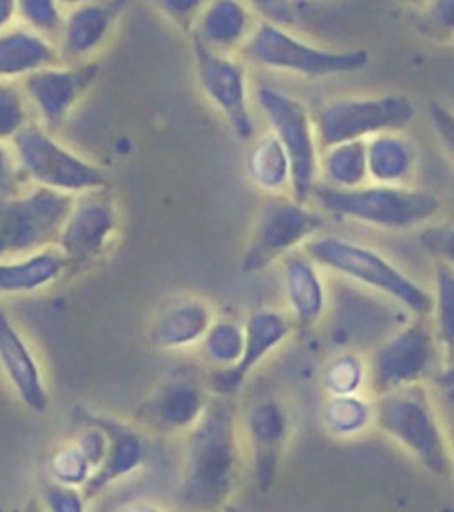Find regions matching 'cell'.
Masks as SVG:
<instances>
[{"label":"cell","instance_id":"7a4b0ae2","mask_svg":"<svg viewBox=\"0 0 454 512\" xmlns=\"http://www.w3.org/2000/svg\"><path fill=\"white\" fill-rule=\"evenodd\" d=\"M375 429L438 478L453 476L447 425L427 384L375 396Z\"/></svg>","mask_w":454,"mask_h":512},{"label":"cell","instance_id":"5bb4252c","mask_svg":"<svg viewBox=\"0 0 454 512\" xmlns=\"http://www.w3.org/2000/svg\"><path fill=\"white\" fill-rule=\"evenodd\" d=\"M193 55L204 97L240 140H251L255 137V119L244 64L238 57L218 55L197 42H193Z\"/></svg>","mask_w":454,"mask_h":512},{"label":"cell","instance_id":"9c48e42d","mask_svg":"<svg viewBox=\"0 0 454 512\" xmlns=\"http://www.w3.org/2000/svg\"><path fill=\"white\" fill-rule=\"evenodd\" d=\"M324 227V218L295 198L267 200L255 217L246 249L242 253V271L258 273L295 253L311 242Z\"/></svg>","mask_w":454,"mask_h":512},{"label":"cell","instance_id":"f35d334b","mask_svg":"<svg viewBox=\"0 0 454 512\" xmlns=\"http://www.w3.org/2000/svg\"><path fill=\"white\" fill-rule=\"evenodd\" d=\"M422 240L438 262L454 267V224L429 229Z\"/></svg>","mask_w":454,"mask_h":512},{"label":"cell","instance_id":"2e32d148","mask_svg":"<svg viewBox=\"0 0 454 512\" xmlns=\"http://www.w3.org/2000/svg\"><path fill=\"white\" fill-rule=\"evenodd\" d=\"M244 331L246 347L242 360L233 369L209 373L208 385L211 393L229 398L238 393L246 384L247 378L253 375L277 349L286 344L293 331V320L278 309L262 307L247 316Z\"/></svg>","mask_w":454,"mask_h":512},{"label":"cell","instance_id":"836d02e7","mask_svg":"<svg viewBox=\"0 0 454 512\" xmlns=\"http://www.w3.org/2000/svg\"><path fill=\"white\" fill-rule=\"evenodd\" d=\"M66 6L53 0H20L17 2V22L57 44L64 26Z\"/></svg>","mask_w":454,"mask_h":512},{"label":"cell","instance_id":"277c9868","mask_svg":"<svg viewBox=\"0 0 454 512\" xmlns=\"http://www.w3.org/2000/svg\"><path fill=\"white\" fill-rule=\"evenodd\" d=\"M311 198L333 218L387 231H411L424 226L442 207L433 193L411 186L387 188L367 184L353 191L316 186Z\"/></svg>","mask_w":454,"mask_h":512},{"label":"cell","instance_id":"d4e9b609","mask_svg":"<svg viewBox=\"0 0 454 512\" xmlns=\"http://www.w3.org/2000/svg\"><path fill=\"white\" fill-rule=\"evenodd\" d=\"M70 273L68 258L57 246L0 262V298L39 295Z\"/></svg>","mask_w":454,"mask_h":512},{"label":"cell","instance_id":"ffe728a7","mask_svg":"<svg viewBox=\"0 0 454 512\" xmlns=\"http://www.w3.org/2000/svg\"><path fill=\"white\" fill-rule=\"evenodd\" d=\"M217 313L204 296L175 295L158 307L149 324V342L162 353L198 349Z\"/></svg>","mask_w":454,"mask_h":512},{"label":"cell","instance_id":"83f0119b","mask_svg":"<svg viewBox=\"0 0 454 512\" xmlns=\"http://www.w3.org/2000/svg\"><path fill=\"white\" fill-rule=\"evenodd\" d=\"M318 169L326 178L327 188L336 191H353L369 184L367 177L366 140L338 142L324 148L318 158Z\"/></svg>","mask_w":454,"mask_h":512},{"label":"cell","instance_id":"4dcf8cb0","mask_svg":"<svg viewBox=\"0 0 454 512\" xmlns=\"http://www.w3.org/2000/svg\"><path fill=\"white\" fill-rule=\"evenodd\" d=\"M320 384L326 398L366 394L369 391V362L356 351L338 353L324 365Z\"/></svg>","mask_w":454,"mask_h":512},{"label":"cell","instance_id":"30bf717a","mask_svg":"<svg viewBox=\"0 0 454 512\" xmlns=\"http://www.w3.org/2000/svg\"><path fill=\"white\" fill-rule=\"evenodd\" d=\"M255 100L269 122L271 133L277 135L291 160V197L307 204L316 188L318 175L315 120L311 119L304 102L287 95L282 89L260 86L255 91Z\"/></svg>","mask_w":454,"mask_h":512},{"label":"cell","instance_id":"e0dca14e","mask_svg":"<svg viewBox=\"0 0 454 512\" xmlns=\"http://www.w3.org/2000/svg\"><path fill=\"white\" fill-rule=\"evenodd\" d=\"M242 438L258 487L267 489L277 474L291 436V416L278 400H258L240 418Z\"/></svg>","mask_w":454,"mask_h":512},{"label":"cell","instance_id":"7c38bea8","mask_svg":"<svg viewBox=\"0 0 454 512\" xmlns=\"http://www.w3.org/2000/svg\"><path fill=\"white\" fill-rule=\"evenodd\" d=\"M119 231L120 209L111 188L89 191L73 198L57 247L68 258L70 271L86 269L108 255Z\"/></svg>","mask_w":454,"mask_h":512},{"label":"cell","instance_id":"603a6c76","mask_svg":"<svg viewBox=\"0 0 454 512\" xmlns=\"http://www.w3.org/2000/svg\"><path fill=\"white\" fill-rule=\"evenodd\" d=\"M280 266L289 318L306 329L320 324L329 302L322 267L307 253L297 251L282 258Z\"/></svg>","mask_w":454,"mask_h":512},{"label":"cell","instance_id":"5b68a950","mask_svg":"<svg viewBox=\"0 0 454 512\" xmlns=\"http://www.w3.org/2000/svg\"><path fill=\"white\" fill-rule=\"evenodd\" d=\"M10 144L30 188L50 189L70 197L111 188L97 164L62 144L37 120H30Z\"/></svg>","mask_w":454,"mask_h":512},{"label":"cell","instance_id":"8d00e7d4","mask_svg":"<svg viewBox=\"0 0 454 512\" xmlns=\"http://www.w3.org/2000/svg\"><path fill=\"white\" fill-rule=\"evenodd\" d=\"M420 28L436 40L454 39V0L429 2L420 15Z\"/></svg>","mask_w":454,"mask_h":512},{"label":"cell","instance_id":"4316f807","mask_svg":"<svg viewBox=\"0 0 454 512\" xmlns=\"http://www.w3.org/2000/svg\"><path fill=\"white\" fill-rule=\"evenodd\" d=\"M249 182L271 198L286 197L293 186V168L277 135L267 133L255 140L246 158Z\"/></svg>","mask_w":454,"mask_h":512},{"label":"cell","instance_id":"60d3db41","mask_svg":"<svg viewBox=\"0 0 454 512\" xmlns=\"http://www.w3.org/2000/svg\"><path fill=\"white\" fill-rule=\"evenodd\" d=\"M431 122L445 153L454 160V111L442 104L431 106Z\"/></svg>","mask_w":454,"mask_h":512},{"label":"cell","instance_id":"8992f818","mask_svg":"<svg viewBox=\"0 0 454 512\" xmlns=\"http://www.w3.org/2000/svg\"><path fill=\"white\" fill-rule=\"evenodd\" d=\"M242 57L260 68L307 79H326L331 75L353 73L369 64L366 51L320 48L269 19L258 20L257 28L242 50Z\"/></svg>","mask_w":454,"mask_h":512},{"label":"cell","instance_id":"b9f144b4","mask_svg":"<svg viewBox=\"0 0 454 512\" xmlns=\"http://www.w3.org/2000/svg\"><path fill=\"white\" fill-rule=\"evenodd\" d=\"M115 512H171L164 503L151 500V498H137L131 502L120 505Z\"/></svg>","mask_w":454,"mask_h":512},{"label":"cell","instance_id":"4fadbf2b","mask_svg":"<svg viewBox=\"0 0 454 512\" xmlns=\"http://www.w3.org/2000/svg\"><path fill=\"white\" fill-rule=\"evenodd\" d=\"M211 396L208 378L191 367L175 369L140 404L139 427L184 438L206 413Z\"/></svg>","mask_w":454,"mask_h":512},{"label":"cell","instance_id":"9a60e30c","mask_svg":"<svg viewBox=\"0 0 454 512\" xmlns=\"http://www.w3.org/2000/svg\"><path fill=\"white\" fill-rule=\"evenodd\" d=\"M97 75V66H51L40 69L28 79L19 82L20 91L28 102L33 120L40 126L57 133L80 100L88 93Z\"/></svg>","mask_w":454,"mask_h":512},{"label":"cell","instance_id":"f546056e","mask_svg":"<svg viewBox=\"0 0 454 512\" xmlns=\"http://www.w3.org/2000/svg\"><path fill=\"white\" fill-rule=\"evenodd\" d=\"M244 347V324H240L235 318L217 316L197 351L202 362L211 367V371H226L233 369L242 360Z\"/></svg>","mask_w":454,"mask_h":512},{"label":"cell","instance_id":"d6a6232c","mask_svg":"<svg viewBox=\"0 0 454 512\" xmlns=\"http://www.w3.org/2000/svg\"><path fill=\"white\" fill-rule=\"evenodd\" d=\"M48 480L64 487H73L84 491L91 478L97 473L95 465L89 460L88 453L82 449L79 440L73 436L68 442L57 445L46 463Z\"/></svg>","mask_w":454,"mask_h":512},{"label":"cell","instance_id":"1f68e13d","mask_svg":"<svg viewBox=\"0 0 454 512\" xmlns=\"http://www.w3.org/2000/svg\"><path fill=\"white\" fill-rule=\"evenodd\" d=\"M433 331L442 351L444 364L454 360V267L447 266L444 262L435 264L433 275Z\"/></svg>","mask_w":454,"mask_h":512},{"label":"cell","instance_id":"d590c367","mask_svg":"<svg viewBox=\"0 0 454 512\" xmlns=\"http://www.w3.org/2000/svg\"><path fill=\"white\" fill-rule=\"evenodd\" d=\"M40 502L48 512H88V498L84 491L64 487L46 478L39 494Z\"/></svg>","mask_w":454,"mask_h":512},{"label":"cell","instance_id":"7402d4cb","mask_svg":"<svg viewBox=\"0 0 454 512\" xmlns=\"http://www.w3.org/2000/svg\"><path fill=\"white\" fill-rule=\"evenodd\" d=\"M255 11L237 0H215L204 4L193 24V42L202 48L237 57L258 24Z\"/></svg>","mask_w":454,"mask_h":512},{"label":"cell","instance_id":"e575fe53","mask_svg":"<svg viewBox=\"0 0 454 512\" xmlns=\"http://www.w3.org/2000/svg\"><path fill=\"white\" fill-rule=\"evenodd\" d=\"M31 117L19 84L0 80V142H11Z\"/></svg>","mask_w":454,"mask_h":512},{"label":"cell","instance_id":"3957f363","mask_svg":"<svg viewBox=\"0 0 454 512\" xmlns=\"http://www.w3.org/2000/svg\"><path fill=\"white\" fill-rule=\"evenodd\" d=\"M306 249L307 255L322 269L393 300L415 318L431 316V291L373 247L335 235H322L307 242Z\"/></svg>","mask_w":454,"mask_h":512},{"label":"cell","instance_id":"ee69618b","mask_svg":"<svg viewBox=\"0 0 454 512\" xmlns=\"http://www.w3.org/2000/svg\"><path fill=\"white\" fill-rule=\"evenodd\" d=\"M433 382H435L440 389L454 391V360L453 362H449V364L442 365V369L436 373Z\"/></svg>","mask_w":454,"mask_h":512},{"label":"cell","instance_id":"cb8c5ba5","mask_svg":"<svg viewBox=\"0 0 454 512\" xmlns=\"http://www.w3.org/2000/svg\"><path fill=\"white\" fill-rule=\"evenodd\" d=\"M57 44L20 22L0 31V80L19 84L40 69L59 66Z\"/></svg>","mask_w":454,"mask_h":512},{"label":"cell","instance_id":"52a82bcc","mask_svg":"<svg viewBox=\"0 0 454 512\" xmlns=\"http://www.w3.org/2000/svg\"><path fill=\"white\" fill-rule=\"evenodd\" d=\"M369 362V394L375 398L411 385L433 382L442 369V351L425 318L398 327L382 340Z\"/></svg>","mask_w":454,"mask_h":512},{"label":"cell","instance_id":"ab89813d","mask_svg":"<svg viewBox=\"0 0 454 512\" xmlns=\"http://www.w3.org/2000/svg\"><path fill=\"white\" fill-rule=\"evenodd\" d=\"M204 6V2L198 0H168V2H158V8L168 15L182 30H188L191 33L193 24L197 20L198 11Z\"/></svg>","mask_w":454,"mask_h":512},{"label":"cell","instance_id":"8fae6325","mask_svg":"<svg viewBox=\"0 0 454 512\" xmlns=\"http://www.w3.org/2000/svg\"><path fill=\"white\" fill-rule=\"evenodd\" d=\"M416 117V106L404 95L342 97L318 111L316 138L322 148L338 142L367 140L384 131H402Z\"/></svg>","mask_w":454,"mask_h":512},{"label":"cell","instance_id":"d6986e66","mask_svg":"<svg viewBox=\"0 0 454 512\" xmlns=\"http://www.w3.org/2000/svg\"><path fill=\"white\" fill-rule=\"evenodd\" d=\"M82 414L91 424L102 427L109 438L108 456L84 489V494L91 503L102 494L108 493L117 483L128 480L144 469L149 456L148 442L139 425H131L126 420L108 414L91 411H82Z\"/></svg>","mask_w":454,"mask_h":512},{"label":"cell","instance_id":"bcb514c9","mask_svg":"<svg viewBox=\"0 0 454 512\" xmlns=\"http://www.w3.org/2000/svg\"><path fill=\"white\" fill-rule=\"evenodd\" d=\"M447 438H449V451H451V460H453L454 469V418L453 422L447 425Z\"/></svg>","mask_w":454,"mask_h":512},{"label":"cell","instance_id":"7dc6e473","mask_svg":"<svg viewBox=\"0 0 454 512\" xmlns=\"http://www.w3.org/2000/svg\"><path fill=\"white\" fill-rule=\"evenodd\" d=\"M224 512H231V511H229V509H227V511H224Z\"/></svg>","mask_w":454,"mask_h":512},{"label":"cell","instance_id":"ba28073f","mask_svg":"<svg viewBox=\"0 0 454 512\" xmlns=\"http://www.w3.org/2000/svg\"><path fill=\"white\" fill-rule=\"evenodd\" d=\"M73 198L50 189L28 188L0 200V262L57 246Z\"/></svg>","mask_w":454,"mask_h":512},{"label":"cell","instance_id":"f6af8a7d","mask_svg":"<svg viewBox=\"0 0 454 512\" xmlns=\"http://www.w3.org/2000/svg\"><path fill=\"white\" fill-rule=\"evenodd\" d=\"M19 512H48L46 507L40 502L39 496H33L30 498V502H26V505L20 509Z\"/></svg>","mask_w":454,"mask_h":512},{"label":"cell","instance_id":"f1b7e54d","mask_svg":"<svg viewBox=\"0 0 454 512\" xmlns=\"http://www.w3.org/2000/svg\"><path fill=\"white\" fill-rule=\"evenodd\" d=\"M320 422L336 440H356L375 429V398L366 394L326 398Z\"/></svg>","mask_w":454,"mask_h":512},{"label":"cell","instance_id":"6da1fadb","mask_svg":"<svg viewBox=\"0 0 454 512\" xmlns=\"http://www.w3.org/2000/svg\"><path fill=\"white\" fill-rule=\"evenodd\" d=\"M246 445L229 396L213 394L208 409L184 436L175 483L178 512H224L237 493Z\"/></svg>","mask_w":454,"mask_h":512},{"label":"cell","instance_id":"484cf974","mask_svg":"<svg viewBox=\"0 0 454 512\" xmlns=\"http://www.w3.org/2000/svg\"><path fill=\"white\" fill-rule=\"evenodd\" d=\"M369 184L407 188L418 166L413 140L402 131H384L366 140Z\"/></svg>","mask_w":454,"mask_h":512},{"label":"cell","instance_id":"44dd1931","mask_svg":"<svg viewBox=\"0 0 454 512\" xmlns=\"http://www.w3.org/2000/svg\"><path fill=\"white\" fill-rule=\"evenodd\" d=\"M0 369L20 404L31 413L44 414L50 407V391L44 369L28 338L0 306Z\"/></svg>","mask_w":454,"mask_h":512},{"label":"cell","instance_id":"7bdbcfd3","mask_svg":"<svg viewBox=\"0 0 454 512\" xmlns=\"http://www.w3.org/2000/svg\"><path fill=\"white\" fill-rule=\"evenodd\" d=\"M17 22V2L0 0V31L10 28Z\"/></svg>","mask_w":454,"mask_h":512},{"label":"cell","instance_id":"ac0fdd59","mask_svg":"<svg viewBox=\"0 0 454 512\" xmlns=\"http://www.w3.org/2000/svg\"><path fill=\"white\" fill-rule=\"evenodd\" d=\"M120 13V2H77L66 8L64 26L57 40L62 64H91L115 35Z\"/></svg>","mask_w":454,"mask_h":512},{"label":"cell","instance_id":"74e56055","mask_svg":"<svg viewBox=\"0 0 454 512\" xmlns=\"http://www.w3.org/2000/svg\"><path fill=\"white\" fill-rule=\"evenodd\" d=\"M28 188L10 142H0V200L20 195Z\"/></svg>","mask_w":454,"mask_h":512}]
</instances>
